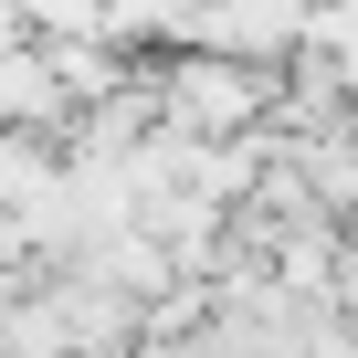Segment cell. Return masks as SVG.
<instances>
[{"mask_svg":"<svg viewBox=\"0 0 358 358\" xmlns=\"http://www.w3.org/2000/svg\"><path fill=\"white\" fill-rule=\"evenodd\" d=\"M158 95H169V127H190V137H232V127L264 106V74L232 64V53H201V64H179Z\"/></svg>","mask_w":358,"mask_h":358,"instance_id":"obj_1","label":"cell"},{"mask_svg":"<svg viewBox=\"0 0 358 358\" xmlns=\"http://www.w3.org/2000/svg\"><path fill=\"white\" fill-rule=\"evenodd\" d=\"M64 64L22 53V43H0V127H32V116H64Z\"/></svg>","mask_w":358,"mask_h":358,"instance_id":"obj_2","label":"cell"}]
</instances>
